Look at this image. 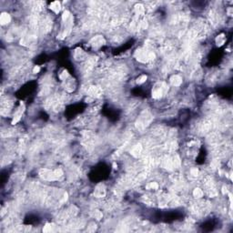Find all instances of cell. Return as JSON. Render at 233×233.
Masks as SVG:
<instances>
[{"label":"cell","instance_id":"4","mask_svg":"<svg viewBox=\"0 0 233 233\" xmlns=\"http://www.w3.org/2000/svg\"><path fill=\"white\" fill-rule=\"evenodd\" d=\"M193 195H194V197L200 199V198H201L202 196H203V191H202L200 189H196V190L193 191Z\"/></svg>","mask_w":233,"mask_h":233},{"label":"cell","instance_id":"2","mask_svg":"<svg viewBox=\"0 0 233 233\" xmlns=\"http://www.w3.org/2000/svg\"><path fill=\"white\" fill-rule=\"evenodd\" d=\"M170 81H171V83L173 86H175V87H178V86H180V84H181L182 80H181V77H180V76L178 75H175L172 77V78L170 79Z\"/></svg>","mask_w":233,"mask_h":233},{"label":"cell","instance_id":"6","mask_svg":"<svg viewBox=\"0 0 233 233\" xmlns=\"http://www.w3.org/2000/svg\"><path fill=\"white\" fill-rule=\"evenodd\" d=\"M39 70H40L39 67H34L33 72H34L35 74H37V73H38V72H39Z\"/></svg>","mask_w":233,"mask_h":233},{"label":"cell","instance_id":"5","mask_svg":"<svg viewBox=\"0 0 233 233\" xmlns=\"http://www.w3.org/2000/svg\"><path fill=\"white\" fill-rule=\"evenodd\" d=\"M146 79H147V76L146 75H142V76H140V77L138 78V80H137V83H138V84H142V83H144L145 81H146Z\"/></svg>","mask_w":233,"mask_h":233},{"label":"cell","instance_id":"1","mask_svg":"<svg viewBox=\"0 0 233 233\" xmlns=\"http://www.w3.org/2000/svg\"><path fill=\"white\" fill-rule=\"evenodd\" d=\"M11 21V16L8 14L7 12H3L0 16V22H1V25L5 26V25H7L9 22Z\"/></svg>","mask_w":233,"mask_h":233},{"label":"cell","instance_id":"3","mask_svg":"<svg viewBox=\"0 0 233 233\" xmlns=\"http://www.w3.org/2000/svg\"><path fill=\"white\" fill-rule=\"evenodd\" d=\"M50 8L52 11H54L55 13H58L60 10V3L59 2H53L50 5Z\"/></svg>","mask_w":233,"mask_h":233}]
</instances>
